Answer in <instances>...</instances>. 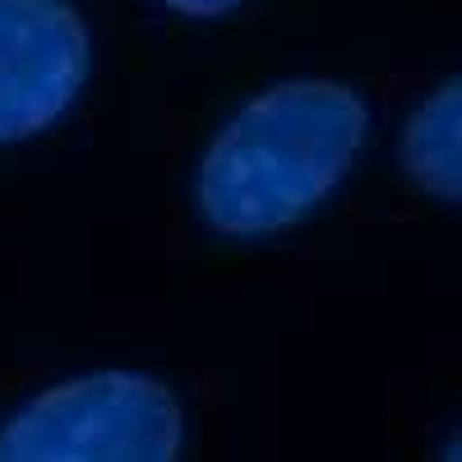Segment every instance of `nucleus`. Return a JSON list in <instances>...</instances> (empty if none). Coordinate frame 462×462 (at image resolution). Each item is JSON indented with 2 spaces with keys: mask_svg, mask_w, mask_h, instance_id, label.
<instances>
[{
  "mask_svg": "<svg viewBox=\"0 0 462 462\" xmlns=\"http://www.w3.org/2000/svg\"><path fill=\"white\" fill-rule=\"evenodd\" d=\"M398 162L420 195L462 204V69L416 102L402 125Z\"/></svg>",
  "mask_w": 462,
  "mask_h": 462,
  "instance_id": "4",
  "label": "nucleus"
},
{
  "mask_svg": "<svg viewBox=\"0 0 462 462\" xmlns=\"http://www.w3.org/2000/svg\"><path fill=\"white\" fill-rule=\"evenodd\" d=\"M88 84V28L65 0H0V143L51 130Z\"/></svg>",
  "mask_w": 462,
  "mask_h": 462,
  "instance_id": "3",
  "label": "nucleus"
},
{
  "mask_svg": "<svg viewBox=\"0 0 462 462\" xmlns=\"http://www.w3.org/2000/svg\"><path fill=\"white\" fill-rule=\"evenodd\" d=\"M180 444V402L162 379L97 370L23 402L0 430V462H171Z\"/></svg>",
  "mask_w": 462,
  "mask_h": 462,
  "instance_id": "2",
  "label": "nucleus"
},
{
  "mask_svg": "<svg viewBox=\"0 0 462 462\" xmlns=\"http://www.w3.org/2000/svg\"><path fill=\"white\" fill-rule=\"evenodd\" d=\"M439 457H448V462H462V426L444 439V448H439Z\"/></svg>",
  "mask_w": 462,
  "mask_h": 462,
  "instance_id": "6",
  "label": "nucleus"
},
{
  "mask_svg": "<svg viewBox=\"0 0 462 462\" xmlns=\"http://www.w3.org/2000/svg\"><path fill=\"white\" fill-rule=\"evenodd\" d=\"M365 134V97L337 79L263 88L204 148L195 171L199 217L231 241L291 231L346 180Z\"/></svg>",
  "mask_w": 462,
  "mask_h": 462,
  "instance_id": "1",
  "label": "nucleus"
},
{
  "mask_svg": "<svg viewBox=\"0 0 462 462\" xmlns=\"http://www.w3.org/2000/svg\"><path fill=\"white\" fill-rule=\"evenodd\" d=\"M158 5L185 19H217V14H231L236 5H245V0H158Z\"/></svg>",
  "mask_w": 462,
  "mask_h": 462,
  "instance_id": "5",
  "label": "nucleus"
}]
</instances>
